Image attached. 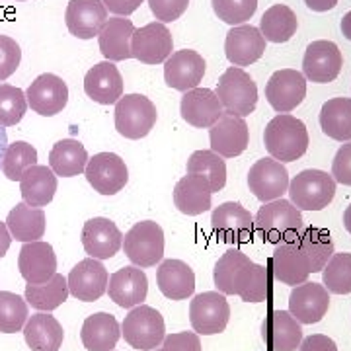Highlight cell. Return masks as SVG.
I'll use <instances>...</instances> for the list:
<instances>
[{"label": "cell", "mask_w": 351, "mask_h": 351, "mask_svg": "<svg viewBox=\"0 0 351 351\" xmlns=\"http://www.w3.org/2000/svg\"><path fill=\"white\" fill-rule=\"evenodd\" d=\"M263 143L271 158L281 164L295 162L308 151V131L295 115L279 113L265 125Z\"/></svg>", "instance_id": "1"}, {"label": "cell", "mask_w": 351, "mask_h": 351, "mask_svg": "<svg viewBox=\"0 0 351 351\" xmlns=\"http://www.w3.org/2000/svg\"><path fill=\"white\" fill-rule=\"evenodd\" d=\"M256 230L265 242L281 244L293 242L302 230L301 211L287 199H276L263 203V207L256 215Z\"/></svg>", "instance_id": "2"}, {"label": "cell", "mask_w": 351, "mask_h": 351, "mask_svg": "<svg viewBox=\"0 0 351 351\" xmlns=\"http://www.w3.org/2000/svg\"><path fill=\"white\" fill-rule=\"evenodd\" d=\"M289 197L299 211H322L336 195V182L322 170H302L289 182Z\"/></svg>", "instance_id": "3"}, {"label": "cell", "mask_w": 351, "mask_h": 351, "mask_svg": "<svg viewBox=\"0 0 351 351\" xmlns=\"http://www.w3.org/2000/svg\"><path fill=\"white\" fill-rule=\"evenodd\" d=\"M156 106L143 94H125L115 101V129L121 137L138 141L156 125Z\"/></svg>", "instance_id": "4"}, {"label": "cell", "mask_w": 351, "mask_h": 351, "mask_svg": "<svg viewBox=\"0 0 351 351\" xmlns=\"http://www.w3.org/2000/svg\"><path fill=\"white\" fill-rule=\"evenodd\" d=\"M215 94L225 112L234 113L239 117H246L254 113L258 106V86L254 78L240 66L226 69L219 78Z\"/></svg>", "instance_id": "5"}, {"label": "cell", "mask_w": 351, "mask_h": 351, "mask_svg": "<svg viewBox=\"0 0 351 351\" xmlns=\"http://www.w3.org/2000/svg\"><path fill=\"white\" fill-rule=\"evenodd\" d=\"M121 334L125 341L138 351H152L160 348L166 338V324L162 314L156 308L138 304L131 308L121 324Z\"/></svg>", "instance_id": "6"}, {"label": "cell", "mask_w": 351, "mask_h": 351, "mask_svg": "<svg viewBox=\"0 0 351 351\" xmlns=\"http://www.w3.org/2000/svg\"><path fill=\"white\" fill-rule=\"evenodd\" d=\"M125 256L137 267H152L164 256V230L154 221H141L123 237Z\"/></svg>", "instance_id": "7"}, {"label": "cell", "mask_w": 351, "mask_h": 351, "mask_svg": "<svg viewBox=\"0 0 351 351\" xmlns=\"http://www.w3.org/2000/svg\"><path fill=\"white\" fill-rule=\"evenodd\" d=\"M230 320V306L223 293L207 291L199 293L189 302V322L195 334L215 336L225 332Z\"/></svg>", "instance_id": "8"}, {"label": "cell", "mask_w": 351, "mask_h": 351, "mask_svg": "<svg viewBox=\"0 0 351 351\" xmlns=\"http://www.w3.org/2000/svg\"><path fill=\"white\" fill-rule=\"evenodd\" d=\"M84 174L88 184L100 195H115L129 182L125 160L115 152H98L92 158H88Z\"/></svg>", "instance_id": "9"}, {"label": "cell", "mask_w": 351, "mask_h": 351, "mask_svg": "<svg viewBox=\"0 0 351 351\" xmlns=\"http://www.w3.org/2000/svg\"><path fill=\"white\" fill-rule=\"evenodd\" d=\"M341 66H343V57L334 41L318 39L313 41L304 51L302 75L316 84L334 82L341 73Z\"/></svg>", "instance_id": "10"}, {"label": "cell", "mask_w": 351, "mask_h": 351, "mask_svg": "<svg viewBox=\"0 0 351 351\" xmlns=\"http://www.w3.org/2000/svg\"><path fill=\"white\" fill-rule=\"evenodd\" d=\"M306 96V78L295 69H281L269 76L265 84V98L277 113L297 110Z\"/></svg>", "instance_id": "11"}, {"label": "cell", "mask_w": 351, "mask_h": 351, "mask_svg": "<svg viewBox=\"0 0 351 351\" xmlns=\"http://www.w3.org/2000/svg\"><path fill=\"white\" fill-rule=\"evenodd\" d=\"M174 49V38L166 24L151 22L135 29L131 38V55L145 64L164 63Z\"/></svg>", "instance_id": "12"}, {"label": "cell", "mask_w": 351, "mask_h": 351, "mask_svg": "<svg viewBox=\"0 0 351 351\" xmlns=\"http://www.w3.org/2000/svg\"><path fill=\"white\" fill-rule=\"evenodd\" d=\"M25 100L27 108H32L36 113L43 117H53L66 108L69 86L61 76L45 73L39 75L25 90Z\"/></svg>", "instance_id": "13"}, {"label": "cell", "mask_w": 351, "mask_h": 351, "mask_svg": "<svg viewBox=\"0 0 351 351\" xmlns=\"http://www.w3.org/2000/svg\"><path fill=\"white\" fill-rule=\"evenodd\" d=\"M250 131L244 121V117H239L234 113L223 112L219 121L213 127H209V143L211 151L217 152L223 158H234L248 149Z\"/></svg>", "instance_id": "14"}, {"label": "cell", "mask_w": 351, "mask_h": 351, "mask_svg": "<svg viewBox=\"0 0 351 351\" xmlns=\"http://www.w3.org/2000/svg\"><path fill=\"white\" fill-rule=\"evenodd\" d=\"M248 188L262 203L281 199L289 189V172L276 158H262L252 164Z\"/></svg>", "instance_id": "15"}, {"label": "cell", "mask_w": 351, "mask_h": 351, "mask_svg": "<svg viewBox=\"0 0 351 351\" xmlns=\"http://www.w3.org/2000/svg\"><path fill=\"white\" fill-rule=\"evenodd\" d=\"M211 225L217 239H221L226 244H240L252 237L254 217L239 201H226L213 209Z\"/></svg>", "instance_id": "16"}, {"label": "cell", "mask_w": 351, "mask_h": 351, "mask_svg": "<svg viewBox=\"0 0 351 351\" xmlns=\"http://www.w3.org/2000/svg\"><path fill=\"white\" fill-rule=\"evenodd\" d=\"M207 63L197 51L182 49L164 61V82L174 90L188 92L199 86Z\"/></svg>", "instance_id": "17"}, {"label": "cell", "mask_w": 351, "mask_h": 351, "mask_svg": "<svg viewBox=\"0 0 351 351\" xmlns=\"http://www.w3.org/2000/svg\"><path fill=\"white\" fill-rule=\"evenodd\" d=\"M108 281H110L108 269L104 267L100 260H94V258H86L76 263L66 279L69 293L75 299L84 302L98 301L108 291Z\"/></svg>", "instance_id": "18"}, {"label": "cell", "mask_w": 351, "mask_h": 351, "mask_svg": "<svg viewBox=\"0 0 351 351\" xmlns=\"http://www.w3.org/2000/svg\"><path fill=\"white\" fill-rule=\"evenodd\" d=\"M82 246L94 260H110L123 246V234L106 217H94L82 226Z\"/></svg>", "instance_id": "19"}, {"label": "cell", "mask_w": 351, "mask_h": 351, "mask_svg": "<svg viewBox=\"0 0 351 351\" xmlns=\"http://www.w3.org/2000/svg\"><path fill=\"white\" fill-rule=\"evenodd\" d=\"M330 308V293L320 283L304 281L295 285L289 295V313L301 324H316L324 318Z\"/></svg>", "instance_id": "20"}, {"label": "cell", "mask_w": 351, "mask_h": 351, "mask_svg": "<svg viewBox=\"0 0 351 351\" xmlns=\"http://www.w3.org/2000/svg\"><path fill=\"white\" fill-rule=\"evenodd\" d=\"M64 22L75 38H98L108 22V10L101 0H69Z\"/></svg>", "instance_id": "21"}, {"label": "cell", "mask_w": 351, "mask_h": 351, "mask_svg": "<svg viewBox=\"0 0 351 351\" xmlns=\"http://www.w3.org/2000/svg\"><path fill=\"white\" fill-rule=\"evenodd\" d=\"M149 279L137 265H127L110 276L108 295L121 308H135L147 299Z\"/></svg>", "instance_id": "22"}, {"label": "cell", "mask_w": 351, "mask_h": 351, "mask_svg": "<svg viewBox=\"0 0 351 351\" xmlns=\"http://www.w3.org/2000/svg\"><path fill=\"white\" fill-rule=\"evenodd\" d=\"M223 112L225 110L217 98V94L209 88L197 86L193 90H188V92H184L182 101H180L182 119L197 129L213 127L219 121V117L223 115Z\"/></svg>", "instance_id": "23"}, {"label": "cell", "mask_w": 351, "mask_h": 351, "mask_svg": "<svg viewBox=\"0 0 351 351\" xmlns=\"http://www.w3.org/2000/svg\"><path fill=\"white\" fill-rule=\"evenodd\" d=\"M265 51V39H263L260 27L242 24L234 25L225 39V55L232 63V66H250L252 63L260 61Z\"/></svg>", "instance_id": "24"}, {"label": "cell", "mask_w": 351, "mask_h": 351, "mask_svg": "<svg viewBox=\"0 0 351 351\" xmlns=\"http://www.w3.org/2000/svg\"><path fill=\"white\" fill-rule=\"evenodd\" d=\"M18 269L27 283L39 285L57 274V256L49 242H25L18 256Z\"/></svg>", "instance_id": "25"}, {"label": "cell", "mask_w": 351, "mask_h": 351, "mask_svg": "<svg viewBox=\"0 0 351 351\" xmlns=\"http://www.w3.org/2000/svg\"><path fill=\"white\" fill-rule=\"evenodd\" d=\"M262 338L269 351H295L302 341L301 322L289 311H271L263 320Z\"/></svg>", "instance_id": "26"}, {"label": "cell", "mask_w": 351, "mask_h": 351, "mask_svg": "<svg viewBox=\"0 0 351 351\" xmlns=\"http://www.w3.org/2000/svg\"><path fill=\"white\" fill-rule=\"evenodd\" d=\"M84 92L96 104L112 106L123 96V76L110 61L94 64L84 76Z\"/></svg>", "instance_id": "27"}, {"label": "cell", "mask_w": 351, "mask_h": 351, "mask_svg": "<svg viewBox=\"0 0 351 351\" xmlns=\"http://www.w3.org/2000/svg\"><path fill=\"white\" fill-rule=\"evenodd\" d=\"M271 267H274V276L281 283L293 285V287L304 283L313 274L311 262L306 260V256L302 254L295 240L277 244L276 252L271 256Z\"/></svg>", "instance_id": "28"}, {"label": "cell", "mask_w": 351, "mask_h": 351, "mask_svg": "<svg viewBox=\"0 0 351 351\" xmlns=\"http://www.w3.org/2000/svg\"><path fill=\"white\" fill-rule=\"evenodd\" d=\"M135 25L131 20L115 16L112 20H108L106 25L101 27L100 36H98V45L100 53L106 57V61L117 63V61H127L131 59V38L135 34Z\"/></svg>", "instance_id": "29"}, {"label": "cell", "mask_w": 351, "mask_h": 351, "mask_svg": "<svg viewBox=\"0 0 351 351\" xmlns=\"http://www.w3.org/2000/svg\"><path fill=\"white\" fill-rule=\"evenodd\" d=\"M156 283L166 299L184 301L195 291V274L182 260H164L156 269Z\"/></svg>", "instance_id": "30"}, {"label": "cell", "mask_w": 351, "mask_h": 351, "mask_svg": "<svg viewBox=\"0 0 351 351\" xmlns=\"http://www.w3.org/2000/svg\"><path fill=\"white\" fill-rule=\"evenodd\" d=\"M211 186L201 176H184L174 188V205L180 213L197 217L211 209Z\"/></svg>", "instance_id": "31"}, {"label": "cell", "mask_w": 351, "mask_h": 351, "mask_svg": "<svg viewBox=\"0 0 351 351\" xmlns=\"http://www.w3.org/2000/svg\"><path fill=\"white\" fill-rule=\"evenodd\" d=\"M25 343L32 351H59L63 346V326L47 313L34 314L24 326Z\"/></svg>", "instance_id": "32"}, {"label": "cell", "mask_w": 351, "mask_h": 351, "mask_svg": "<svg viewBox=\"0 0 351 351\" xmlns=\"http://www.w3.org/2000/svg\"><path fill=\"white\" fill-rule=\"evenodd\" d=\"M119 324L110 313H96L88 316L80 332V339L88 351H113L119 341Z\"/></svg>", "instance_id": "33"}, {"label": "cell", "mask_w": 351, "mask_h": 351, "mask_svg": "<svg viewBox=\"0 0 351 351\" xmlns=\"http://www.w3.org/2000/svg\"><path fill=\"white\" fill-rule=\"evenodd\" d=\"M57 191V176L47 166L27 168L20 180V193L29 207H45L53 201Z\"/></svg>", "instance_id": "34"}, {"label": "cell", "mask_w": 351, "mask_h": 351, "mask_svg": "<svg viewBox=\"0 0 351 351\" xmlns=\"http://www.w3.org/2000/svg\"><path fill=\"white\" fill-rule=\"evenodd\" d=\"M6 228L12 239L24 244L36 242L45 234V213L41 207H29L22 201L6 217Z\"/></svg>", "instance_id": "35"}, {"label": "cell", "mask_w": 351, "mask_h": 351, "mask_svg": "<svg viewBox=\"0 0 351 351\" xmlns=\"http://www.w3.org/2000/svg\"><path fill=\"white\" fill-rule=\"evenodd\" d=\"M88 152L84 145L76 138H63L53 145L49 152V168L55 176L73 178L86 170Z\"/></svg>", "instance_id": "36"}, {"label": "cell", "mask_w": 351, "mask_h": 351, "mask_svg": "<svg viewBox=\"0 0 351 351\" xmlns=\"http://www.w3.org/2000/svg\"><path fill=\"white\" fill-rule=\"evenodd\" d=\"M297 246L306 256V260L311 262V271L318 274L324 269V265L330 262V258L336 254L334 252V240L330 237L326 228L320 226H306L299 232V237L295 239Z\"/></svg>", "instance_id": "37"}, {"label": "cell", "mask_w": 351, "mask_h": 351, "mask_svg": "<svg viewBox=\"0 0 351 351\" xmlns=\"http://www.w3.org/2000/svg\"><path fill=\"white\" fill-rule=\"evenodd\" d=\"M250 263V258L246 254H242L240 250H237V248L226 250L215 263L213 279L217 291L223 293V295H237L240 279H242L246 267Z\"/></svg>", "instance_id": "38"}, {"label": "cell", "mask_w": 351, "mask_h": 351, "mask_svg": "<svg viewBox=\"0 0 351 351\" xmlns=\"http://www.w3.org/2000/svg\"><path fill=\"white\" fill-rule=\"evenodd\" d=\"M320 127L334 141H351V98H332L320 110Z\"/></svg>", "instance_id": "39"}, {"label": "cell", "mask_w": 351, "mask_h": 351, "mask_svg": "<svg viewBox=\"0 0 351 351\" xmlns=\"http://www.w3.org/2000/svg\"><path fill=\"white\" fill-rule=\"evenodd\" d=\"M297 27H299L297 14L285 4H274L271 8H267L260 22L263 39L271 43H287L297 34Z\"/></svg>", "instance_id": "40"}, {"label": "cell", "mask_w": 351, "mask_h": 351, "mask_svg": "<svg viewBox=\"0 0 351 351\" xmlns=\"http://www.w3.org/2000/svg\"><path fill=\"white\" fill-rule=\"evenodd\" d=\"M69 297V283L61 274H55L49 281L39 285H25V302L41 313H51L59 308Z\"/></svg>", "instance_id": "41"}, {"label": "cell", "mask_w": 351, "mask_h": 351, "mask_svg": "<svg viewBox=\"0 0 351 351\" xmlns=\"http://www.w3.org/2000/svg\"><path fill=\"white\" fill-rule=\"evenodd\" d=\"M188 174L205 178L211 186V191L217 193L226 184V164L217 152L195 151L188 160Z\"/></svg>", "instance_id": "42"}, {"label": "cell", "mask_w": 351, "mask_h": 351, "mask_svg": "<svg viewBox=\"0 0 351 351\" xmlns=\"http://www.w3.org/2000/svg\"><path fill=\"white\" fill-rule=\"evenodd\" d=\"M36 164H38V151L25 141H16L8 145L2 154V172L10 182H20L25 170Z\"/></svg>", "instance_id": "43"}, {"label": "cell", "mask_w": 351, "mask_h": 351, "mask_svg": "<svg viewBox=\"0 0 351 351\" xmlns=\"http://www.w3.org/2000/svg\"><path fill=\"white\" fill-rule=\"evenodd\" d=\"M27 302L20 295L10 291H0V332L16 334L27 322Z\"/></svg>", "instance_id": "44"}, {"label": "cell", "mask_w": 351, "mask_h": 351, "mask_svg": "<svg viewBox=\"0 0 351 351\" xmlns=\"http://www.w3.org/2000/svg\"><path fill=\"white\" fill-rule=\"evenodd\" d=\"M322 281L328 293L350 295L351 293V254H334L322 269Z\"/></svg>", "instance_id": "45"}, {"label": "cell", "mask_w": 351, "mask_h": 351, "mask_svg": "<svg viewBox=\"0 0 351 351\" xmlns=\"http://www.w3.org/2000/svg\"><path fill=\"white\" fill-rule=\"evenodd\" d=\"M27 110L25 92L12 84H0V127H14L24 119Z\"/></svg>", "instance_id": "46"}, {"label": "cell", "mask_w": 351, "mask_h": 351, "mask_svg": "<svg viewBox=\"0 0 351 351\" xmlns=\"http://www.w3.org/2000/svg\"><path fill=\"white\" fill-rule=\"evenodd\" d=\"M267 291H269V279H267V269L260 265V263L252 262L244 276L240 279L239 295L240 299L244 302H262L267 297Z\"/></svg>", "instance_id": "47"}, {"label": "cell", "mask_w": 351, "mask_h": 351, "mask_svg": "<svg viewBox=\"0 0 351 351\" xmlns=\"http://www.w3.org/2000/svg\"><path fill=\"white\" fill-rule=\"evenodd\" d=\"M213 12L228 25H242L258 10V0H211Z\"/></svg>", "instance_id": "48"}, {"label": "cell", "mask_w": 351, "mask_h": 351, "mask_svg": "<svg viewBox=\"0 0 351 351\" xmlns=\"http://www.w3.org/2000/svg\"><path fill=\"white\" fill-rule=\"evenodd\" d=\"M22 61V49L18 41L8 36H0V82L10 78Z\"/></svg>", "instance_id": "49"}, {"label": "cell", "mask_w": 351, "mask_h": 351, "mask_svg": "<svg viewBox=\"0 0 351 351\" xmlns=\"http://www.w3.org/2000/svg\"><path fill=\"white\" fill-rule=\"evenodd\" d=\"M151 12L160 24H170L188 10L189 0H149Z\"/></svg>", "instance_id": "50"}, {"label": "cell", "mask_w": 351, "mask_h": 351, "mask_svg": "<svg viewBox=\"0 0 351 351\" xmlns=\"http://www.w3.org/2000/svg\"><path fill=\"white\" fill-rule=\"evenodd\" d=\"M152 351H201L199 334H195V332L170 334L164 338L162 348H156Z\"/></svg>", "instance_id": "51"}, {"label": "cell", "mask_w": 351, "mask_h": 351, "mask_svg": "<svg viewBox=\"0 0 351 351\" xmlns=\"http://www.w3.org/2000/svg\"><path fill=\"white\" fill-rule=\"evenodd\" d=\"M332 178L334 182L351 186V141L341 145L332 160Z\"/></svg>", "instance_id": "52"}, {"label": "cell", "mask_w": 351, "mask_h": 351, "mask_svg": "<svg viewBox=\"0 0 351 351\" xmlns=\"http://www.w3.org/2000/svg\"><path fill=\"white\" fill-rule=\"evenodd\" d=\"M299 351H338V346L332 338L324 334H313L304 338L299 346Z\"/></svg>", "instance_id": "53"}, {"label": "cell", "mask_w": 351, "mask_h": 351, "mask_svg": "<svg viewBox=\"0 0 351 351\" xmlns=\"http://www.w3.org/2000/svg\"><path fill=\"white\" fill-rule=\"evenodd\" d=\"M101 2H104V6H106L108 12L115 14V16H121V18H127L129 14L135 12L145 0H101Z\"/></svg>", "instance_id": "54"}, {"label": "cell", "mask_w": 351, "mask_h": 351, "mask_svg": "<svg viewBox=\"0 0 351 351\" xmlns=\"http://www.w3.org/2000/svg\"><path fill=\"white\" fill-rule=\"evenodd\" d=\"M304 4L314 12H328L338 4V0H304Z\"/></svg>", "instance_id": "55"}, {"label": "cell", "mask_w": 351, "mask_h": 351, "mask_svg": "<svg viewBox=\"0 0 351 351\" xmlns=\"http://www.w3.org/2000/svg\"><path fill=\"white\" fill-rule=\"evenodd\" d=\"M10 244H12V237H10V232L6 228V223H0V258L6 256Z\"/></svg>", "instance_id": "56"}, {"label": "cell", "mask_w": 351, "mask_h": 351, "mask_svg": "<svg viewBox=\"0 0 351 351\" xmlns=\"http://www.w3.org/2000/svg\"><path fill=\"white\" fill-rule=\"evenodd\" d=\"M341 34H343V38L351 41V10L341 20Z\"/></svg>", "instance_id": "57"}, {"label": "cell", "mask_w": 351, "mask_h": 351, "mask_svg": "<svg viewBox=\"0 0 351 351\" xmlns=\"http://www.w3.org/2000/svg\"><path fill=\"white\" fill-rule=\"evenodd\" d=\"M343 226H346V230L351 234V203L350 207L346 209V213H343Z\"/></svg>", "instance_id": "58"}, {"label": "cell", "mask_w": 351, "mask_h": 351, "mask_svg": "<svg viewBox=\"0 0 351 351\" xmlns=\"http://www.w3.org/2000/svg\"><path fill=\"white\" fill-rule=\"evenodd\" d=\"M18 2H24V0H18Z\"/></svg>", "instance_id": "59"}]
</instances>
